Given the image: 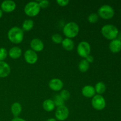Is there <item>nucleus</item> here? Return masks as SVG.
<instances>
[{
    "mask_svg": "<svg viewBox=\"0 0 121 121\" xmlns=\"http://www.w3.org/2000/svg\"><path fill=\"white\" fill-rule=\"evenodd\" d=\"M8 39L14 44H20L24 39V31L20 27H13L9 30L8 32Z\"/></svg>",
    "mask_w": 121,
    "mask_h": 121,
    "instance_id": "1",
    "label": "nucleus"
},
{
    "mask_svg": "<svg viewBox=\"0 0 121 121\" xmlns=\"http://www.w3.org/2000/svg\"><path fill=\"white\" fill-rule=\"evenodd\" d=\"M80 28L77 23L74 22H67L63 27V33L64 35L69 39L76 37L79 33Z\"/></svg>",
    "mask_w": 121,
    "mask_h": 121,
    "instance_id": "2",
    "label": "nucleus"
},
{
    "mask_svg": "<svg viewBox=\"0 0 121 121\" xmlns=\"http://www.w3.org/2000/svg\"><path fill=\"white\" fill-rule=\"evenodd\" d=\"M101 33L106 39L113 40L116 39L119 33V30L115 26L112 24H106L101 28Z\"/></svg>",
    "mask_w": 121,
    "mask_h": 121,
    "instance_id": "3",
    "label": "nucleus"
},
{
    "mask_svg": "<svg viewBox=\"0 0 121 121\" xmlns=\"http://www.w3.org/2000/svg\"><path fill=\"white\" fill-rule=\"evenodd\" d=\"M24 13L27 16L33 17L40 13L41 8L37 1H31L27 3L24 7Z\"/></svg>",
    "mask_w": 121,
    "mask_h": 121,
    "instance_id": "4",
    "label": "nucleus"
},
{
    "mask_svg": "<svg viewBox=\"0 0 121 121\" xmlns=\"http://www.w3.org/2000/svg\"><path fill=\"white\" fill-rule=\"evenodd\" d=\"M98 14L102 18L109 20L114 16L115 11L111 5L105 4L103 5L98 9Z\"/></svg>",
    "mask_w": 121,
    "mask_h": 121,
    "instance_id": "5",
    "label": "nucleus"
},
{
    "mask_svg": "<svg viewBox=\"0 0 121 121\" xmlns=\"http://www.w3.org/2000/svg\"><path fill=\"white\" fill-rule=\"evenodd\" d=\"M91 104L93 108L97 111H102L106 107L105 98L100 95H95L92 98Z\"/></svg>",
    "mask_w": 121,
    "mask_h": 121,
    "instance_id": "6",
    "label": "nucleus"
},
{
    "mask_svg": "<svg viewBox=\"0 0 121 121\" xmlns=\"http://www.w3.org/2000/svg\"><path fill=\"white\" fill-rule=\"evenodd\" d=\"M91 51V45L87 41H82L79 43L77 47V52L81 57L86 58L90 54Z\"/></svg>",
    "mask_w": 121,
    "mask_h": 121,
    "instance_id": "7",
    "label": "nucleus"
},
{
    "mask_svg": "<svg viewBox=\"0 0 121 121\" xmlns=\"http://www.w3.org/2000/svg\"><path fill=\"white\" fill-rule=\"evenodd\" d=\"M69 115V110L65 105L57 107L55 112V117L56 120L64 121L68 118Z\"/></svg>",
    "mask_w": 121,
    "mask_h": 121,
    "instance_id": "8",
    "label": "nucleus"
},
{
    "mask_svg": "<svg viewBox=\"0 0 121 121\" xmlns=\"http://www.w3.org/2000/svg\"><path fill=\"white\" fill-rule=\"evenodd\" d=\"M24 57L26 62L30 65H34L38 60L37 54L31 49L27 50L24 52Z\"/></svg>",
    "mask_w": 121,
    "mask_h": 121,
    "instance_id": "9",
    "label": "nucleus"
},
{
    "mask_svg": "<svg viewBox=\"0 0 121 121\" xmlns=\"http://www.w3.org/2000/svg\"><path fill=\"white\" fill-rule=\"evenodd\" d=\"M1 8L2 11L11 13L16 8V4L12 0H5L1 3Z\"/></svg>",
    "mask_w": 121,
    "mask_h": 121,
    "instance_id": "10",
    "label": "nucleus"
},
{
    "mask_svg": "<svg viewBox=\"0 0 121 121\" xmlns=\"http://www.w3.org/2000/svg\"><path fill=\"white\" fill-rule=\"evenodd\" d=\"M50 89L55 92H58L61 90L63 87V82L62 80L58 78L52 79L48 83Z\"/></svg>",
    "mask_w": 121,
    "mask_h": 121,
    "instance_id": "11",
    "label": "nucleus"
},
{
    "mask_svg": "<svg viewBox=\"0 0 121 121\" xmlns=\"http://www.w3.org/2000/svg\"><path fill=\"white\" fill-rule=\"evenodd\" d=\"M30 47L32 50L35 52H41L44 49V45L42 40L37 38H34L31 41Z\"/></svg>",
    "mask_w": 121,
    "mask_h": 121,
    "instance_id": "12",
    "label": "nucleus"
},
{
    "mask_svg": "<svg viewBox=\"0 0 121 121\" xmlns=\"http://www.w3.org/2000/svg\"><path fill=\"white\" fill-rule=\"evenodd\" d=\"M11 72L9 65L4 61H0V78H4L8 76Z\"/></svg>",
    "mask_w": 121,
    "mask_h": 121,
    "instance_id": "13",
    "label": "nucleus"
},
{
    "mask_svg": "<svg viewBox=\"0 0 121 121\" xmlns=\"http://www.w3.org/2000/svg\"><path fill=\"white\" fill-rule=\"evenodd\" d=\"M82 94L87 98H92L96 95L95 87L91 85H86L82 89Z\"/></svg>",
    "mask_w": 121,
    "mask_h": 121,
    "instance_id": "14",
    "label": "nucleus"
},
{
    "mask_svg": "<svg viewBox=\"0 0 121 121\" xmlns=\"http://www.w3.org/2000/svg\"><path fill=\"white\" fill-rule=\"evenodd\" d=\"M109 48L112 53H119L121 50V41L117 39L111 40L109 45Z\"/></svg>",
    "mask_w": 121,
    "mask_h": 121,
    "instance_id": "15",
    "label": "nucleus"
},
{
    "mask_svg": "<svg viewBox=\"0 0 121 121\" xmlns=\"http://www.w3.org/2000/svg\"><path fill=\"white\" fill-rule=\"evenodd\" d=\"M8 55L11 59H19L22 55V50L18 46H14L9 49Z\"/></svg>",
    "mask_w": 121,
    "mask_h": 121,
    "instance_id": "16",
    "label": "nucleus"
},
{
    "mask_svg": "<svg viewBox=\"0 0 121 121\" xmlns=\"http://www.w3.org/2000/svg\"><path fill=\"white\" fill-rule=\"evenodd\" d=\"M11 111L14 118L18 117L22 111V106L19 102H14L11 106Z\"/></svg>",
    "mask_w": 121,
    "mask_h": 121,
    "instance_id": "17",
    "label": "nucleus"
},
{
    "mask_svg": "<svg viewBox=\"0 0 121 121\" xmlns=\"http://www.w3.org/2000/svg\"><path fill=\"white\" fill-rule=\"evenodd\" d=\"M62 47H63L64 49H65L67 51H72L73 50L74 47V41L70 39L69 38H66L63 39L61 43Z\"/></svg>",
    "mask_w": 121,
    "mask_h": 121,
    "instance_id": "18",
    "label": "nucleus"
},
{
    "mask_svg": "<svg viewBox=\"0 0 121 121\" xmlns=\"http://www.w3.org/2000/svg\"><path fill=\"white\" fill-rule=\"evenodd\" d=\"M55 105L53 100L48 99L45 100L43 103V108L47 112H52L55 109Z\"/></svg>",
    "mask_w": 121,
    "mask_h": 121,
    "instance_id": "19",
    "label": "nucleus"
},
{
    "mask_svg": "<svg viewBox=\"0 0 121 121\" xmlns=\"http://www.w3.org/2000/svg\"><path fill=\"white\" fill-rule=\"evenodd\" d=\"M95 89L96 93H98V95L103 94L105 93V92L106 90V85L104 83L102 82H99L97 83L95 87Z\"/></svg>",
    "mask_w": 121,
    "mask_h": 121,
    "instance_id": "20",
    "label": "nucleus"
},
{
    "mask_svg": "<svg viewBox=\"0 0 121 121\" xmlns=\"http://www.w3.org/2000/svg\"><path fill=\"white\" fill-rule=\"evenodd\" d=\"M34 21L32 20L27 19V20H24L22 24V30H24L26 31H29L33 29L34 27Z\"/></svg>",
    "mask_w": 121,
    "mask_h": 121,
    "instance_id": "21",
    "label": "nucleus"
},
{
    "mask_svg": "<svg viewBox=\"0 0 121 121\" xmlns=\"http://www.w3.org/2000/svg\"><path fill=\"white\" fill-rule=\"evenodd\" d=\"M90 63H89L86 59H84L82 60L81 61L79 62V66H78V68H79V70L82 73H85L89 69Z\"/></svg>",
    "mask_w": 121,
    "mask_h": 121,
    "instance_id": "22",
    "label": "nucleus"
},
{
    "mask_svg": "<svg viewBox=\"0 0 121 121\" xmlns=\"http://www.w3.org/2000/svg\"><path fill=\"white\" fill-rule=\"evenodd\" d=\"M54 103V105L57 107H59V106H63L64 104H65V100L61 98L60 95H57L54 96V100H53Z\"/></svg>",
    "mask_w": 121,
    "mask_h": 121,
    "instance_id": "23",
    "label": "nucleus"
},
{
    "mask_svg": "<svg viewBox=\"0 0 121 121\" xmlns=\"http://www.w3.org/2000/svg\"><path fill=\"white\" fill-rule=\"evenodd\" d=\"M87 20H88L89 22L91 23H96L99 20V15L97 13H91L88 16Z\"/></svg>",
    "mask_w": 121,
    "mask_h": 121,
    "instance_id": "24",
    "label": "nucleus"
},
{
    "mask_svg": "<svg viewBox=\"0 0 121 121\" xmlns=\"http://www.w3.org/2000/svg\"><path fill=\"white\" fill-rule=\"evenodd\" d=\"M52 40L54 43L56 44H60L62 43L63 41V37L60 34H58V33H56L54 34L52 37Z\"/></svg>",
    "mask_w": 121,
    "mask_h": 121,
    "instance_id": "25",
    "label": "nucleus"
},
{
    "mask_svg": "<svg viewBox=\"0 0 121 121\" xmlns=\"http://www.w3.org/2000/svg\"><path fill=\"white\" fill-rule=\"evenodd\" d=\"M59 95H60L61 98H62L65 101L69 100V98H70V93L69 91H68L67 90H62Z\"/></svg>",
    "mask_w": 121,
    "mask_h": 121,
    "instance_id": "26",
    "label": "nucleus"
},
{
    "mask_svg": "<svg viewBox=\"0 0 121 121\" xmlns=\"http://www.w3.org/2000/svg\"><path fill=\"white\" fill-rule=\"evenodd\" d=\"M8 51L4 47H0V61H4L8 56Z\"/></svg>",
    "mask_w": 121,
    "mask_h": 121,
    "instance_id": "27",
    "label": "nucleus"
},
{
    "mask_svg": "<svg viewBox=\"0 0 121 121\" xmlns=\"http://www.w3.org/2000/svg\"><path fill=\"white\" fill-rule=\"evenodd\" d=\"M41 8H46L49 5V1L48 0H41L38 2Z\"/></svg>",
    "mask_w": 121,
    "mask_h": 121,
    "instance_id": "28",
    "label": "nucleus"
},
{
    "mask_svg": "<svg viewBox=\"0 0 121 121\" xmlns=\"http://www.w3.org/2000/svg\"><path fill=\"white\" fill-rule=\"evenodd\" d=\"M56 2L57 4L61 7H65V6L67 5L69 3V0H57Z\"/></svg>",
    "mask_w": 121,
    "mask_h": 121,
    "instance_id": "29",
    "label": "nucleus"
},
{
    "mask_svg": "<svg viewBox=\"0 0 121 121\" xmlns=\"http://www.w3.org/2000/svg\"><path fill=\"white\" fill-rule=\"evenodd\" d=\"M85 59H86V60L89 63H92L93 61V60H94V58H93V57L92 56V55H91V54L87 56L85 58Z\"/></svg>",
    "mask_w": 121,
    "mask_h": 121,
    "instance_id": "30",
    "label": "nucleus"
},
{
    "mask_svg": "<svg viewBox=\"0 0 121 121\" xmlns=\"http://www.w3.org/2000/svg\"><path fill=\"white\" fill-rule=\"evenodd\" d=\"M11 121H27L25 119H22V118H19V117H16V118H14L12 119Z\"/></svg>",
    "mask_w": 121,
    "mask_h": 121,
    "instance_id": "31",
    "label": "nucleus"
},
{
    "mask_svg": "<svg viewBox=\"0 0 121 121\" xmlns=\"http://www.w3.org/2000/svg\"><path fill=\"white\" fill-rule=\"evenodd\" d=\"M117 39H118L119 40L121 41V31H119V33L118 34V36H117Z\"/></svg>",
    "mask_w": 121,
    "mask_h": 121,
    "instance_id": "32",
    "label": "nucleus"
},
{
    "mask_svg": "<svg viewBox=\"0 0 121 121\" xmlns=\"http://www.w3.org/2000/svg\"><path fill=\"white\" fill-rule=\"evenodd\" d=\"M46 121H57L56 119H55V118H48V119H47Z\"/></svg>",
    "mask_w": 121,
    "mask_h": 121,
    "instance_id": "33",
    "label": "nucleus"
},
{
    "mask_svg": "<svg viewBox=\"0 0 121 121\" xmlns=\"http://www.w3.org/2000/svg\"><path fill=\"white\" fill-rule=\"evenodd\" d=\"M2 15H3V11H2V9H0V18H2Z\"/></svg>",
    "mask_w": 121,
    "mask_h": 121,
    "instance_id": "34",
    "label": "nucleus"
}]
</instances>
